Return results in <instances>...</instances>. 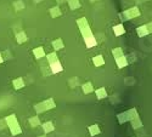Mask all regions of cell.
Wrapping results in <instances>:
<instances>
[{"mask_svg": "<svg viewBox=\"0 0 152 137\" xmlns=\"http://www.w3.org/2000/svg\"><path fill=\"white\" fill-rule=\"evenodd\" d=\"M36 55H37V57L44 56V50L41 49V47H38V50H36Z\"/></svg>", "mask_w": 152, "mask_h": 137, "instance_id": "8fae6325", "label": "cell"}, {"mask_svg": "<svg viewBox=\"0 0 152 137\" xmlns=\"http://www.w3.org/2000/svg\"><path fill=\"white\" fill-rule=\"evenodd\" d=\"M95 92H96L98 98H105V97H107V92H106V90L103 87H100L99 90H96Z\"/></svg>", "mask_w": 152, "mask_h": 137, "instance_id": "3957f363", "label": "cell"}, {"mask_svg": "<svg viewBox=\"0 0 152 137\" xmlns=\"http://www.w3.org/2000/svg\"><path fill=\"white\" fill-rule=\"evenodd\" d=\"M39 118H38V116H34V118H31L29 119V124L33 126V127H36V126H38L39 125Z\"/></svg>", "mask_w": 152, "mask_h": 137, "instance_id": "52a82bcc", "label": "cell"}, {"mask_svg": "<svg viewBox=\"0 0 152 137\" xmlns=\"http://www.w3.org/2000/svg\"><path fill=\"white\" fill-rule=\"evenodd\" d=\"M44 137H45V136H44Z\"/></svg>", "mask_w": 152, "mask_h": 137, "instance_id": "7c38bea8", "label": "cell"}, {"mask_svg": "<svg viewBox=\"0 0 152 137\" xmlns=\"http://www.w3.org/2000/svg\"><path fill=\"white\" fill-rule=\"evenodd\" d=\"M89 132H90V135H91V136H95V135L100 134V129H99V126H98V125H93V126L89 127Z\"/></svg>", "mask_w": 152, "mask_h": 137, "instance_id": "8992f818", "label": "cell"}, {"mask_svg": "<svg viewBox=\"0 0 152 137\" xmlns=\"http://www.w3.org/2000/svg\"><path fill=\"white\" fill-rule=\"evenodd\" d=\"M12 84H13V86H15L16 90H18V89H21V87L24 86V83H23L22 79H16V80H13Z\"/></svg>", "mask_w": 152, "mask_h": 137, "instance_id": "5b68a950", "label": "cell"}, {"mask_svg": "<svg viewBox=\"0 0 152 137\" xmlns=\"http://www.w3.org/2000/svg\"><path fill=\"white\" fill-rule=\"evenodd\" d=\"M114 32H116L117 35H118V34H123V33H124L123 26H122V24H121V26H116V27H114Z\"/></svg>", "mask_w": 152, "mask_h": 137, "instance_id": "9c48e42d", "label": "cell"}, {"mask_svg": "<svg viewBox=\"0 0 152 137\" xmlns=\"http://www.w3.org/2000/svg\"><path fill=\"white\" fill-rule=\"evenodd\" d=\"M41 126H43L44 132H50V131H54V130H55V126H54V124L51 121H46Z\"/></svg>", "mask_w": 152, "mask_h": 137, "instance_id": "6da1fadb", "label": "cell"}, {"mask_svg": "<svg viewBox=\"0 0 152 137\" xmlns=\"http://www.w3.org/2000/svg\"><path fill=\"white\" fill-rule=\"evenodd\" d=\"M94 91V89H93V84H90V83H86V84H84L83 85V92L84 93H90V92H93Z\"/></svg>", "mask_w": 152, "mask_h": 137, "instance_id": "277c9868", "label": "cell"}, {"mask_svg": "<svg viewBox=\"0 0 152 137\" xmlns=\"http://www.w3.org/2000/svg\"><path fill=\"white\" fill-rule=\"evenodd\" d=\"M61 71H62V66L59 63V61L55 63H51V72L52 73H59Z\"/></svg>", "mask_w": 152, "mask_h": 137, "instance_id": "7a4b0ae2", "label": "cell"}, {"mask_svg": "<svg viewBox=\"0 0 152 137\" xmlns=\"http://www.w3.org/2000/svg\"><path fill=\"white\" fill-rule=\"evenodd\" d=\"M94 62H95L96 66H102L103 63H105V61H103L102 56H96L95 60H94Z\"/></svg>", "mask_w": 152, "mask_h": 137, "instance_id": "ba28073f", "label": "cell"}, {"mask_svg": "<svg viewBox=\"0 0 152 137\" xmlns=\"http://www.w3.org/2000/svg\"><path fill=\"white\" fill-rule=\"evenodd\" d=\"M47 58H49V62L50 63H55V62H57V60H56V55H49L47 56Z\"/></svg>", "mask_w": 152, "mask_h": 137, "instance_id": "30bf717a", "label": "cell"}]
</instances>
